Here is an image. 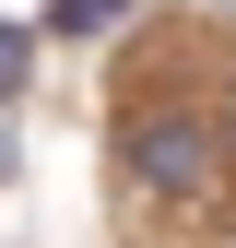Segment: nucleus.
<instances>
[{"label":"nucleus","mask_w":236,"mask_h":248,"mask_svg":"<svg viewBox=\"0 0 236 248\" xmlns=\"http://www.w3.org/2000/svg\"><path fill=\"white\" fill-rule=\"evenodd\" d=\"M213 166H224V130H213V118H189V107L130 118V177H142V189L189 201V189H213Z\"/></svg>","instance_id":"nucleus-1"},{"label":"nucleus","mask_w":236,"mask_h":248,"mask_svg":"<svg viewBox=\"0 0 236 248\" xmlns=\"http://www.w3.org/2000/svg\"><path fill=\"white\" fill-rule=\"evenodd\" d=\"M36 71V36H24V24H0V107H12V83Z\"/></svg>","instance_id":"nucleus-3"},{"label":"nucleus","mask_w":236,"mask_h":248,"mask_svg":"<svg viewBox=\"0 0 236 248\" xmlns=\"http://www.w3.org/2000/svg\"><path fill=\"white\" fill-rule=\"evenodd\" d=\"M47 24H59V36H118L130 0H47Z\"/></svg>","instance_id":"nucleus-2"},{"label":"nucleus","mask_w":236,"mask_h":248,"mask_svg":"<svg viewBox=\"0 0 236 248\" xmlns=\"http://www.w3.org/2000/svg\"><path fill=\"white\" fill-rule=\"evenodd\" d=\"M0 177H12V107H0Z\"/></svg>","instance_id":"nucleus-4"}]
</instances>
